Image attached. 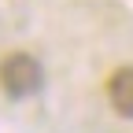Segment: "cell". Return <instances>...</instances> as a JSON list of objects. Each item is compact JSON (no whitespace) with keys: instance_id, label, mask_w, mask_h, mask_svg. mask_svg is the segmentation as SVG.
<instances>
[{"instance_id":"obj_1","label":"cell","mask_w":133,"mask_h":133,"mask_svg":"<svg viewBox=\"0 0 133 133\" xmlns=\"http://www.w3.org/2000/svg\"><path fill=\"white\" fill-rule=\"evenodd\" d=\"M0 89L11 100H26L41 89V63L26 52H11L0 59Z\"/></svg>"},{"instance_id":"obj_2","label":"cell","mask_w":133,"mask_h":133,"mask_svg":"<svg viewBox=\"0 0 133 133\" xmlns=\"http://www.w3.org/2000/svg\"><path fill=\"white\" fill-rule=\"evenodd\" d=\"M107 100L111 107L126 115V118H133V66H118V70L111 74L107 81Z\"/></svg>"}]
</instances>
